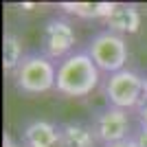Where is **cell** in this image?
I'll return each instance as SVG.
<instances>
[{"instance_id": "cell-1", "label": "cell", "mask_w": 147, "mask_h": 147, "mask_svg": "<svg viewBox=\"0 0 147 147\" xmlns=\"http://www.w3.org/2000/svg\"><path fill=\"white\" fill-rule=\"evenodd\" d=\"M101 70L92 57L84 51H75L73 55L57 64V81L55 92L66 99H84L99 88Z\"/></svg>"}, {"instance_id": "cell-2", "label": "cell", "mask_w": 147, "mask_h": 147, "mask_svg": "<svg viewBox=\"0 0 147 147\" xmlns=\"http://www.w3.org/2000/svg\"><path fill=\"white\" fill-rule=\"evenodd\" d=\"M11 77L18 92L29 94V97L44 94L49 90H55L57 64L53 59H49L46 55H42L40 51L26 53V57L22 59V64L16 68V73Z\"/></svg>"}, {"instance_id": "cell-3", "label": "cell", "mask_w": 147, "mask_h": 147, "mask_svg": "<svg viewBox=\"0 0 147 147\" xmlns=\"http://www.w3.org/2000/svg\"><path fill=\"white\" fill-rule=\"evenodd\" d=\"M103 97L105 103L119 110H138L145 101V77L132 68H123L119 73L108 75L103 81Z\"/></svg>"}, {"instance_id": "cell-4", "label": "cell", "mask_w": 147, "mask_h": 147, "mask_svg": "<svg viewBox=\"0 0 147 147\" xmlns=\"http://www.w3.org/2000/svg\"><path fill=\"white\" fill-rule=\"evenodd\" d=\"M86 53L92 57V61L97 64V68L105 75L119 73L123 68H127V57H129V49H127V40L114 31H99L90 37V42L86 46Z\"/></svg>"}, {"instance_id": "cell-5", "label": "cell", "mask_w": 147, "mask_h": 147, "mask_svg": "<svg viewBox=\"0 0 147 147\" xmlns=\"http://www.w3.org/2000/svg\"><path fill=\"white\" fill-rule=\"evenodd\" d=\"M77 46V33H75L73 22L64 16L49 18L42 26V35H40V53L59 64L68 55L75 53Z\"/></svg>"}, {"instance_id": "cell-6", "label": "cell", "mask_w": 147, "mask_h": 147, "mask_svg": "<svg viewBox=\"0 0 147 147\" xmlns=\"http://www.w3.org/2000/svg\"><path fill=\"white\" fill-rule=\"evenodd\" d=\"M94 134H97L101 145H110V143H119L132 136V123H129V114L125 110L105 105L101 110L92 114L90 121Z\"/></svg>"}, {"instance_id": "cell-7", "label": "cell", "mask_w": 147, "mask_h": 147, "mask_svg": "<svg viewBox=\"0 0 147 147\" xmlns=\"http://www.w3.org/2000/svg\"><path fill=\"white\" fill-rule=\"evenodd\" d=\"M22 147H59V125L44 119H33L22 129Z\"/></svg>"}, {"instance_id": "cell-8", "label": "cell", "mask_w": 147, "mask_h": 147, "mask_svg": "<svg viewBox=\"0 0 147 147\" xmlns=\"http://www.w3.org/2000/svg\"><path fill=\"white\" fill-rule=\"evenodd\" d=\"M108 31H114L119 35H134L141 29V11L136 5H129V2H117L112 13L103 20Z\"/></svg>"}, {"instance_id": "cell-9", "label": "cell", "mask_w": 147, "mask_h": 147, "mask_svg": "<svg viewBox=\"0 0 147 147\" xmlns=\"http://www.w3.org/2000/svg\"><path fill=\"white\" fill-rule=\"evenodd\" d=\"M97 134L90 123L66 121L59 123V147H99Z\"/></svg>"}, {"instance_id": "cell-10", "label": "cell", "mask_w": 147, "mask_h": 147, "mask_svg": "<svg viewBox=\"0 0 147 147\" xmlns=\"http://www.w3.org/2000/svg\"><path fill=\"white\" fill-rule=\"evenodd\" d=\"M117 2H61L59 9L81 20H105Z\"/></svg>"}, {"instance_id": "cell-11", "label": "cell", "mask_w": 147, "mask_h": 147, "mask_svg": "<svg viewBox=\"0 0 147 147\" xmlns=\"http://www.w3.org/2000/svg\"><path fill=\"white\" fill-rule=\"evenodd\" d=\"M24 57H26V53H24L22 37L18 33H13V31H7L2 35V70L7 75H13Z\"/></svg>"}, {"instance_id": "cell-12", "label": "cell", "mask_w": 147, "mask_h": 147, "mask_svg": "<svg viewBox=\"0 0 147 147\" xmlns=\"http://www.w3.org/2000/svg\"><path fill=\"white\" fill-rule=\"evenodd\" d=\"M132 138L136 141L138 147H147V127L145 125H138V127L132 132Z\"/></svg>"}, {"instance_id": "cell-13", "label": "cell", "mask_w": 147, "mask_h": 147, "mask_svg": "<svg viewBox=\"0 0 147 147\" xmlns=\"http://www.w3.org/2000/svg\"><path fill=\"white\" fill-rule=\"evenodd\" d=\"M136 119H138V125H145L147 127V101H143L136 110Z\"/></svg>"}, {"instance_id": "cell-14", "label": "cell", "mask_w": 147, "mask_h": 147, "mask_svg": "<svg viewBox=\"0 0 147 147\" xmlns=\"http://www.w3.org/2000/svg\"><path fill=\"white\" fill-rule=\"evenodd\" d=\"M101 147H138L136 145V141L129 136V138H125V141H119V143H110V145H101Z\"/></svg>"}, {"instance_id": "cell-15", "label": "cell", "mask_w": 147, "mask_h": 147, "mask_svg": "<svg viewBox=\"0 0 147 147\" xmlns=\"http://www.w3.org/2000/svg\"><path fill=\"white\" fill-rule=\"evenodd\" d=\"M2 147H22V143H16L9 134L2 136Z\"/></svg>"}, {"instance_id": "cell-16", "label": "cell", "mask_w": 147, "mask_h": 147, "mask_svg": "<svg viewBox=\"0 0 147 147\" xmlns=\"http://www.w3.org/2000/svg\"><path fill=\"white\" fill-rule=\"evenodd\" d=\"M145 101H147V77H145Z\"/></svg>"}]
</instances>
